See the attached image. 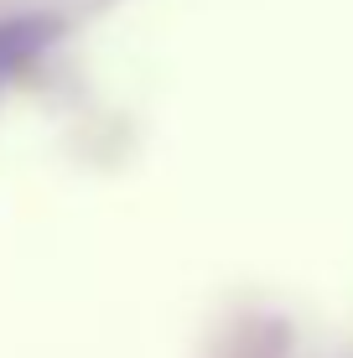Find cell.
<instances>
[{"mask_svg": "<svg viewBox=\"0 0 353 358\" xmlns=\"http://www.w3.org/2000/svg\"><path fill=\"white\" fill-rule=\"evenodd\" d=\"M36 42H42V36H36V27H0V73L21 68Z\"/></svg>", "mask_w": 353, "mask_h": 358, "instance_id": "obj_1", "label": "cell"}]
</instances>
